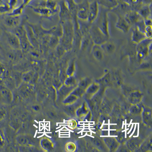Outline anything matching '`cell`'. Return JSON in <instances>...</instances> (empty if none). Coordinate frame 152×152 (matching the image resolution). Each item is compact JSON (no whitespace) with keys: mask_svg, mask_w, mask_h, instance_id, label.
Masks as SVG:
<instances>
[{"mask_svg":"<svg viewBox=\"0 0 152 152\" xmlns=\"http://www.w3.org/2000/svg\"><path fill=\"white\" fill-rule=\"evenodd\" d=\"M142 116H143V121L144 123L146 124L149 123L151 118V112H150V110H146L143 112Z\"/></svg>","mask_w":152,"mask_h":152,"instance_id":"31","label":"cell"},{"mask_svg":"<svg viewBox=\"0 0 152 152\" xmlns=\"http://www.w3.org/2000/svg\"><path fill=\"white\" fill-rule=\"evenodd\" d=\"M124 18L131 27L134 26L138 21L143 19L137 11L132 10L126 13L124 15Z\"/></svg>","mask_w":152,"mask_h":152,"instance_id":"9","label":"cell"},{"mask_svg":"<svg viewBox=\"0 0 152 152\" xmlns=\"http://www.w3.org/2000/svg\"><path fill=\"white\" fill-rule=\"evenodd\" d=\"M87 113V110L86 109L85 106L83 105L81 108H79L77 110L76 113L78 116H81V115L85 114Z\"/></svg>","mask_w":152,"mask_h":152,"instance_id":"46","label":"cell"},{"mask_svg":"<svg viewBox=\"0 0 152 152\" xmlns=\"http://www.w3.org/2000/svg\"><path fill=\"white\" fill-rule=\"evenodd\" d=\"M5 138L4 134L0 132V148L2 147L5 144Z\"/></svg>","mask_w":152,"mask_h":152,"instance_id":"48","label":"cell"},{"mask_svg":"<svg viewBox=\"0 0 152 152\" xmlns=\"http://www.w3.org/2000/svg\"><path fill=\"white\" fill-rule=\"evenodd\" d=\"M1 54H0V57H1Z\"/></svg>","mask_w":152,"mask_h":152,"instance_id":"60","label":"cell"},{"mask_svg":"<svg viewBox=\"0 0 152 152\" xmlns=\"http://www.w3.org/2000/svg\"><path fill=\"white\" fill-rule=\"evenodd\" d=\"M15 34L20 40L21 50L27 51L31 45L27 36L26 30L24 26L18 27Z\"/></svg>","mask_w":152,"mask_h":152,"instance_id":"5","label":"cell"},{"mask_svg":"<svg viewBox=\"0 0 152 152\" xmlns=\"http://www.w3.org/2000/svg\"><path fill=\"white\" fill-rule=\"evenodd\" d=\"M56 48V53L59 57L62 56L66 51V49L60 43Z\"/></svg>","mask_w":152,"mask_h":152,"instance_id":"36","label":"cell"},{"mask_svg":"<svg viewBox=\"0 0 152 152\" xmlns=\"http://www.w3.org/2000/svg\"><path fill=\"white\" fill-rule=\"evenodd\" d=\"M11 9L9 4H7L3 5L0 6V14H3L9 12Z\"/></svg>","mask_w":152,"mask_h":152,"instance_id":"41","label":"cell"},{"mask_svg":"<svg viewBox=\"0 0 152 152\" xmlns=\"http://www.w3.org/2000/svg\"><path fill=\"white\" fill-rule=\"evenodd\" d=\"M99 86L95 84H92L88 88L87 92L89 94H93L96 93L98 89Z\"/></svg>","mask_w":152,"mask_h":152,"instance_id":"37","label":"cell"},{"mask_svg":"<svg viewBox=\"0 0 152 152\" xmlns=\"http://www.w3.org/2000/svg\"><path fill=\"white\" fill-rule=\"evenodd\" d=\"M20 16H14L8 15L4 19V23L6 26L10 28L18 26L21 23Z\"/></svg>","mask_w":152,"mask_h":152,"instance_id":"10","label":"cell"},{"mask_svg":"<svg viewBox=\"0 0 152 152\" xmlns=\"http://www.w3.org/2000/svg\"><path fill=\"white\" fill-rule=\"evenodd\" d=\"M99 5L110 11L116 7L118 3L116 0H97Z\"/></svg>","mask_w":152,"mask_h":152,"instance_id":"20","label":"cell"},{"mask_svg":"<svg viewBox=\"0 0 152 152\" xmlns=\"http://www.w3.org/2000/svg\"><path fill=\"white\" fill-rule=\"evenodd\" d=\"M104 72L105 73V74L101 78L98 80V81H99L100 83L107 85L109 84L110 82L111 75L108 72V70H104Z\"/></svg>","mask_w":152,"mask_h":152,"instance_id":"24","label":"cell"},{"mask_svg":"<svg viewBox=\"0 0 152 152\" xmlns=\"http://www.w3.org/2000/svg\"><path fill=\"white\" fill-rule=\"evenodd\" d=\"M136 45L131 41L126 43L121 50V59L122 60L126 58L130 59L136 56Z\"/></svg>","mask_w":152,"mask_h":152,"instance_id":"4","label":"cell"},{"mask_svg":"<svg viewBox=\"0 0 152 152\" xmlns=\"http://www.w3.org/2000/svg\"><path fill=\"white\" fill-rule=\"evenodd\" d=\"M49 45L52 48H56L59 44L60 38L54 35H51L49 40Z\"/></svg>","mask_w":152,"mask_h":152,"instance_id":"26","label":"cell"},{"mask_svg":"<svg viewBox=\"0 0 152 152\" xmlns=\"http://www.w3.org/2000/svg\"><path fill=\"white\" fill-rule=\"evenodd\" d=\"M131 10L132 9L130 5L127 2H124L118 4L116 7L110 11L115 13L116 16L124 17L126 13Z\"/></svg>","mask_w":152,"mask_h":152,"instance_id":"11","label":"cell"},{"mask_svg":"<svg viewBox=\"0 0 152 152\" xmlns=\"http://www.w3.org/2000/svg\"><path fill=\"white\" fill-rule=\"evenodd\" d=\"M112 78L114 82L118 86H120L122 83V78L119 70L114 72L113 74Z\"/></svg>","mask_w":152,"mask_h":152,"instance_id":"27","label":"cell"},{"mask_svg":"<svg viewBox=\"0 0 152 152\" xmlns=\"http://www.w3.org/2000/svg\"><path fill=\"white\" fill-rule=\"evenodd\" d=\"M144 34L147 39H152V26H147L145 28Z\"/></svg>","mask_w":152,"mask_h":152,"instance_id":"38","label":"cell"},{"mask_svg":"<svg viewBox=\"0 0 152 152\" xmlns=\"http://www.w3.org/2000/svg\"><path fill=\"white\" fill-rule=\"evenodd\" d=\"M26 30L27 36L29 41L31 45L37 47L38 45L37 38L32 30V28L29 25L24 26Z\"/></svg>","mask_w":152,"mask_h":152,"instance_id":"18","label":"cell"},{"mask_svg":"<svg viewBox=\"0 0 152 152\" xmlns=\"http://www.w3.org/2000/svg\"><path fill=\"white\" fill-rule=\"evenodd\" d=\"M93 58L98 61H101L104 59V53L101 46L94 44L91 49V52Z\"/></svg>","mask_w":152,"mask_h":152,"instance_id":"16","label":"cell"},{"mask_svg":"<svg viewBox=\"0 0 152 152\" xmlns=\"http://www.w3.org/2000/svg\"><path fill=\"white\" fill-rule=\"evenodd\" d=\"M24 7V5L22 4L18 7L15 8L13 9L12 13L9 15L14 16H20L22 13Z\"/></svg>","mask_w":152,"mask_h":152,"instance_id":"30","label":"cell"},{"mask_svg":"<svg viewBox=\"0 0 152 152\" xmlns=\"http://www.w3.org/2000/svg\"><path fill=\"white\" fill-rule=\"evenodd\" d=\"M5 66L3 65L1 62H0V75H3L5 72Z\"/></svg>","mask_w":152,"mask_h":152,"instance_id":"54","label":"cell"},{"mask_svg":"<svg viewBox=\"0 0 152 152\" xmlns=\"http://www.w3.org/2000/svg\"><path fill=\"white\" fill-rule=\"evenodd\" d=\"M18 142L21 145H26L28 143V140L23 137H18L17 138Z\"/></svg>","mask_w":152,"mask_h":152,"instance_id":"47","label":"cell"},{"mask_svg":"<svg viewBox=\"0 0 152 152\" xmlns=\"http://www.w3.org/2000/svg\"><path fill=\"white\" fill-rule=\"evenodd\" d=\"M6 37L8 44L12 49L15 50H21L20 40L15 34L7 32Z\"/></svg>","mask_w":152,"mask_h":152,"instance_id":"8","label":"cell"},{"mask_svg":"<svg viewBox=\"0 0 152 152\" xmlns=\"http://www.w3.org/2000/svg\"><path fill=\"white\" fill-rule=\"evenodd\" d=\"M0 92L4 97L8 100L11 99L12 98V94L6 88H1L0 89Z\"/></svg>","mask_w":152,"mask_h":152,"instance_id":"32","label":"cell"},{"mask_svg":"<svg viewBox=\"0 0 152 152\" xmlns=\"http://www.w3.org/2000/svg\"><path fill=\"white\" fill-rule=\"evenodd\" d=\"M118 138L117 139V140L119 142H122L124 141V137L123 135H122V134L121 135H119Z\"/></svg>","mask_w":152,"mask_h":152,"instance_id":"56","label":"cell"},{"mask_svg":"<svg viewBox=\"0 0 152 152\" xmlns=\"http://www.w3.org/2000/svg\"><path fill=\"white\" fill-rule=\"evenodd\" d=\"M6 111L3 109H0V121L5 117L6 115Z\"/></svg>","mask_w":152,"mask_h":152,"instance_id":"53","label":"cell"},{"mask_svg":"<svg viewBox=\"0 0 152 152\" xmlns=\"http://www.w3.org/2000/svg\"><path fill=\"white\" fill-rule=\"evenodd\" d=\"M137 11L143 19L151 17V9L150 5H144Z\"/></svg>","mask_w":152,"mask_h":152,"instance_id":"19","label":"cell"},{"mask_svg":"<svg viewBox=\"0 0 152 152\" xmlns=\"http://www.w3.org/2000/svg\"><path fill=\"white\" fill-rule=\"evenodd\" d=\"M35 75V74L33 71H29L23 74V78L24 81L28 82L32 80Z\"/></svg>","mask_w":152,"mask_h":152,"instance_id":"29","label":"cell"},{"mask_svg":"<svg viewBox=\"0 0 152 152\" xmlns=\"http://www.w3.org/2000/svg\"><path fill=\"white\" fill-rule=\"evenodd\" d=\"M94 44L89 34L83 36L81 38L79 50L81 51L84 52L86 51H88L89 50L91 52V49Z\"/></svg>","mask_w":152,"mask_h":152,"instance_id":"13","label":"cell"},{"mask_svg":"<svg viewBox=\"0 0 152 152\" xmlns=\"http://www.w3.org/2000/svg\"><path fill=\"white\" fill-rule=\"evenodd\" d=\"M75 68V59H72L66 70V74L69 76H72L74 74Z\"/></svg>","mask_w":152,"mask_h":152,"instance_id":"25","label":"cell"},{"mask_svg":"<svg viewBox=\"0 0 152 152\" xmlns=\"http://www.w3.org/2000/svg\"><path fill=\"white\" fill-rule=\"evenodd\" d=\"M33 108L35 110L38 111L39 110V107L37 105H36L33 107Z\"/></svg>","mask_w":152,"mask_h":152,"instance_id":"58","label":"cell"},{"mask_svg":"<svg viewBox=\"0 0 152 152\" xmlns=\"http://www.w3.org/2000/svg\"><path fill=\"white\" fill-rule=\"evenodd\" d=\"M108 102H104L102 106V109L104 112H107L108 111H110V105L108 104Z\"/></svg>","mask_w":152,"mask_h":152,"instance_id":"51","label":"cell"},{"mask_svg":"<svg viewBox=\"0 0 152 152\" xmlns=\"http://www.w3.org/2000/svg\"><path fill=\"white\" fill-rule=\"evenodd\" d=\"M36 12L43 15H48L51 14V10L47 8H41L36 10Z\"/></svg>","mask_w":152,"mask_h":152,"instance_id":"34","label":"cell"},{"mask_svg":"<svg viewBox=\"0 0 152 152\" xmlns=\"http://www.w3.org/2000/svg\"><path fill=\"white\" fill-rule=\"evenodd\" d=\"M93 142L94 145H96V146H97L98 148H101L102 147V142L98 138H96V139L94 138L93 140Z\"/></svg>","mask_w":152,"mask_h":152,"instance_id":"49","label":"cell"},{"mask_svg":"<svg viewBox=\"0 0 152 152\" xmlns=\"http://www.w3.org/2000/svg\"><path fill=\"white\" fill-rule=\"evenodd\" d=\"M100 46L104 54L107 55H112L116 51V45L113 42L109 41V40L103 43Z\"/></svg>","mask_w":152,"mask_h":152,"instance_id":"17","label":"cell"},{"mask_svg":"<svg viewBox=\"0 0 152 152\" xmlns=\"http://www.w3.org/2000/svg\"><path fill=\"white\" fill-rule=\"evenodd\" d=\"M91 83V80L90 78L86 77L81 80L79 84V87L83 89H85Z\"/></svg>","mask_w":152,"mask_h":152,"instance_id":"28","label":"cell"},{"mask_svg":"<svg viewBox=\"0 0 152 152\" xmlns=\"http://www.w3.org/2000/svg\"><path fill=\"white\" fill-rule=\"evenodd\" d=\"M133 28L132 31L131 41L136 44L146 39L144 33L138 30L136 27Z\"/></svg>","mask_w":152,"mask_h":152,"instance_id":"15","label":"cell"},{"mask_svg":"<svg viewBox=\"0 0 152 152\" xmlns=\"http://www.w3.org/2000/svg\"><path fill=\"white\" fill-rule=\"evenodd\" d=\"M142 110V108L140 105L138 104H135L130 108V112L133 114L139 113Z\"/></svg>","mask_w":152,"mask_h":152,"instance_id":"35","label":"cell"},{"mask_svg":"<svg viewBox=\"0 0 152 152\" xmlns=\"http://www.w3.org/2000/svg\"><path fill=\"white\" fill-rule=\"evenodd\" d=\"M2 1V0H0V1Z\"/></svg>","mask_w":152,"mask_h":152,"instance_id":"61","label":"cell"},{"mask_svg":"<svg viewBox=\"0 0 152 152\" xmlns=\"http://www.w3.org/2000/svg\"><path fill=\"white\" fill-rule=\"evenodd\" d=\"M99 11V4L96 1L89 3L88 21L93 24L97 19Z\"/></svg>","mask_w":152,"mask_h":152,"instance_id":"7","label":"cell"},{"mask_svg":"<svg viewBox=\"0 0 152 152\" xmlns=\"http://www.w3.org/2000/svg\"><path fill=\"white\" fill-rule=\"evenodd\" d=\"M108 9L99 5V11L97 19L94 23L104 34L110 38Z\"/></svg>","mask_w":152,"mask_h":152,"instance_id":"1","label":"cell"},{"mask_svg":"<svg viewBox=\"0 0 152 152\" xmlns=\"http://www.w3.org/2000/svg\"><path fill=\"white\" fill-rule=\"evenodd\" d=\"M151 47L152 39L146 38L136 45V56L140 63L151 54Z\"/></svg>","mask_w":152,"mask_h":152,"instance_id":"2","label":"cell"},{"mask_svg":"<svg viewBox=\"0 0 152 152\" xmlns=\"http://www.w3.org/2000/svg\"><path fill=\"white\" fill-rule=\"evenodd\" d=\"M18 0H9V5L11 9H14L17 5Z\"/></svg>","mask_w":152,"mask_h":152,"instance_id":"52","label":"cell"},{"mask_svg":"<svg viewBox=\"0 0 152 152\" xmlns=\"http://www.w3.org/2000/svg\"><path fill=\"white\" fill-rule=\"evenodd\" d=\"M115 27L123 33L127 34L129 31L131 26L126 21L123 16H118Z\"/></svg>","mask_w":152,"mask_h":152,"instance_id":"12","label":"cell"},{"mask_svg":"<svg viewBox=\"0 0 152 152\" xmlns=\"http://www.w3.org/2000/svg\"><path fill=\"white\" fill-rule=\"evenodd\" d=\"M127 146L130 149L134 150L137 148L138 145L137 142H136L135 140H131V142L127 143Z\"/></svg>","mask_w":152,"mask_h":152,"instance_id":"44","label":"cell"},{"mask_svg":"<svg viewBox=\"0 0 152 152\" xmlns=\"http://www.w3.org/2000/svg\"><path fill=\"white\" fill-rule=\"evenodd\" d=\"M32 1V0H23V4L25 6V5L28 4Z\"/></svg>","mask_w":152,"mask_h":152,"instance_id":"57","label":"cell"},{"mask_svg":"<svg viewBox=\"0 0 152 152\" xmlns=\"http://www.w3.org/2000/svg\"><path fill=\"white\" fill-rule=\"evenodd\" d=\"M47 8L50 10H52L55 9L56 6V3L54 0H48L47 1Z\"/></svg>","mask_w":152,"mask_h":152,"instance_id":"42","label":"cell"},{"mask_svg":"<svg viewBox=\"0 0 152 152\" xmlns=\"http://www.w3.org/2000/svg\"><path fill=\"white\" fill-rule=\"evenodd\" d=\"M78 29L82 36L89 34L92 24L88 20H82L77 19Z\"/></svg>","mask_w":152,"mask_h":152,"instance_id":"14","label":"cell"},{"mask_svg":"<svg viewBox=\"0 0 152 152\" xmlns=\"http://www.w3.org/2000/svg\"><path fill=\"white\" fill-rule=\"evenodd\" d=\"M134 26L136 27L138 29L141 31V32L144 33L145 28L146 26L145 25L143 19H141V20L138 21L135 24Z\"/></svg>","mask_w":152,"mask_h":152,"instance_id":"33","label":"cell"},{"mask_svg":"<svg viewBox=\"0 0 152 152\" xmlns=\"http://www.w3.org/2000/svg\"><path fill=\"white\" fill-rule=\"evenodd\" d=\"M66 148H67V150L69 151H72L74 150L75 146L74 145L72 144H69L66 146Z\"/></svg>","mask_w":152,"mask_h":152,"instance_id":"55","label":"cell"},{"mask_svg":"<svg viewBox=\"0 0 152 152\" xmlns=\"http://www.w3.org/2000/svg\"><path fill=\"white\" fill-rule=\"evenodd\" d=\"M144 22L146 27L152 26V21L151 18H148L144 19Z\"/></svg>","mask_w":152,"mask_h":152,"instance_id":"50","label":"cell"},{"mask_svg":"<svg viewBox=\"0 0 152 152\" xmlns=\"http://www.w3.org/2000/svg\"><path fill=\"white\" fill-rule=\"evenodd\" d=\"M142 95L140 92L139 91H136L132 92L129 96V101L133 104H138L140 102Z\"/></svg>","mask_w":152,"mask_h":152,"instance_id":"21","label":"cell"},{"mask_svg":"<svg viewBox=\"0 0 152 152\" xmlns=\"http://www.w3.org/2000/svg\"><path fill=\"white\" fill-rule=\"evenodd\" d=\"M51 35L58 37L60 38L63 34V28L62 24H58L57 26L53 27L51 29Z\"/></svg>","mask_w":152,"mask_h":152,"instance_id":"22","label":"cell"},{"mask_svg":"<svg viewBox=\"0 0 152 152\" xmlns=\"http://www.w3.org/2000/svg\"><path fill=\"white\" fill-rule=\"evenodd\" d=\"M75 80L74 77H73L72 76H69L68 78L66 79L65 81V84L66 85L70 86L74 84L75 83Z\"/></svg>","mask_w":152,"mask_h":152,"instance_id":"45","label":"cell"},{"mask_svg":"<svg viewBox=\"0 0 152 152\" xmlns=\"http://www.w3.org/2000/svg\"><path fill=\"white\" fill-rule=\"evenodd\" d=\"M84 92L83 89H82L81 88L79 87L75 89L72 92V93H71V94L74 95L76 96H80L83 94Z\"/></svg>","mask_w":152,"mask_h":152,"instance_id":"43","label":"cell"},{"mask_svg":"<svg viewBox=\"0 0 152 152\" xmlns=\"http://www.w3.org/2000/svg\"><path fill=\"white\" fill-rule=\"evenodd\" d=\"M89 34L94 44L98 45H101L110 39V37L104 34L94 23L92 24L91 27Z\"/></svg>","mask_w":152,"mask_h":152,"instance_id":"3","label":"cell"},{"mask_svg":"<svg viewBox=\"0 0 152 152\" xmlns=\"http://www.w3.org/2000/svg\"><path fill=\"white\" fill-rule=\"evenodd\" d=\"M2 28H1V27H0V36H1L2 34Z\"/></svg>","mask_w":152,"mask_h":152,"instance_id":"59","label":"cell"},{"mask_svg":"<svg viewBox=\"0 0 152 152\" xmlns=\"http://www.w3.org/2000/svg\"><path fill=\"white\" fill-rule=\"evenodd\" d=\"M104 142L107 146L111 150H113L116 149L118 146V143L114 138H107L104 139Z\"/></svg>","mask_w":152,"mask_h":152,"instance_id":"23","label":"cell"},{"mask_svg":"<svg viewBox=\"0 0 152 152\" xmlns=\"http://www.w3.org/2000/svg\"><path fill=\"white\" fill-rule=\"evenodd\" d=\"M41 145L42 147L45 150H50L52 148V145L49 141L47 140H44L42 141Z\"/></svg>","mask_w":152,"mask_h":152,"instance_id":"39","label":"cell"},{"mask_svg":"<svg viewBox=\"0 0 152 152\" xmlns=\"http://www.w3.org/2000/svg\"><path fill=\"white\" fill-rule=\"evenodd\" d=\"M89 2L85 0L77 5V17L79 20H88Z\"/></svg>","mask_w":152,"mask_h":152,"instance_id":"6","label":"cell"},{"mask_svg":"<svg viewBox=\"0 0 152 152\" xmlns=\"http://www.w3.org/2000/svg\"><path fill=\"white\" fill-rule=\"evenodd\" d=\"M77 96L71 94L70 96H69L68 97L66 98L64 102L65 103V104H70V103H72L74 102L75 101L77 100Z\"/></svg>","mask_w":152,"mask_h":152,"instance_id":"40","label":"cell"}]
</instances>
